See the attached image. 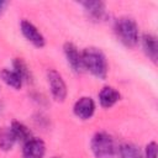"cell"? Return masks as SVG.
Returning a JSON list of instances; mask_svg holds the SVG:
<instances>
[{
	"label": "cell",
	"mask_w": 158,
	"mask_h": 158,
	"mask_svg": "<svg viewBox=\"0 0 158 158\" xmlns=\"http://www.w3.org/2000/svg\"><path fill=\"white\" fill-rule=\"evenodd\" d=\"M121 99V94L114 86H104L99 91V102L102 107H112Z\"/></svg>",
	"instance_id": "obj_10"
},
{
	"label": "cell",
	"mask_w": 158,
	"mask_h": 158,
	"mask_svg": "<svg viewBox=\"0 0 158 158\" xmlns=\"http://www.w3.org/2000/svg\"><path fill=\"white\" fill-rule=\"evenodd\" d=\"M47 81L53 99L59 102L64 101L67 98V85L63 77L56 69H49L47 72Z\"/></svg>",
	"instance_id": "obj_4"
},
{
	"label": "cell",
	"mask_w": 158,
	"mask_h": 158,
	"mask_svg": "<svg viewBox=\"0 0 158 158\" xmlns=\"http://www.w3.org/2000/svg\"><path fill=\"white\" fill-rule=\"evenodd\" d=\"M142 48L146 53V56L152 60L157 62L158 58V43H157V37L152 33H144L142 36Z\"/></svg>",
	"instance_id": "obj_11"
},
{
	"label": "cell",
	"mask_w": 158,
	"mask_h": 158,
	"mask_svg": "<svg viewBox=\"0 0 158 158\" xmlns=\"http://www.w3.org/2000/svg\"><path fill=\"white\" fill-rule=\"evenodd\" d=\"M46 154V144L41 138L31 137L22 146V158H43Z\"/></svg>",
	"instance_id": "obj_6"
},
{
	"label": "cell",
	"mask_w": 158,
	"mask_h": 158,
	"mask_svg": "<svg viewBox=\"0 0 158 158\" xmlns=\"http://www.w3.org/2000/svg\"><path fill=\"white\" fill-rule=\"evenodd\" d=\"M54 158H58V157H54Z\"/></svg>",
	"instance_id": "obj_19"
},
{
	"label": "cell",
	"mask_w": 158,
	"mask_h": 158,
	"mask_svg": "<svg viewBox=\"0 0 158 158\" xmlns=\"http://www.w3.org/2000/svg\"><path fill=\"white\" fill-rule=\"evenodd\" d=\"M114 30L120 42L126 47H135L138 43V26L133 19L127 16L117 19L115 21Z\"/></svg>",
	"instance_id": "obj_2"
},
{
	"label": "cell",
	"mask_w": 158,
	"mask_h": 158,
	"mask_svg": "<svg viewBox=\"0 0 158 158\" xmlns=\"http://www.w3.org/2000/svg\"><path fill=\"white\" fill-rule=\"evenodd\" d=\"M16 143L15 136L10 127H2L0 130V148L2 151H10Z\"/></svg>",
	"instance_id": "obj_15"
},
{
	"label": "cell",
	"mask_w": 158,
	"mask_h": 158,
	"mask_svg": "<svg viewBox=\"0 0 158 158\" xmlns=\"http://www.w3.org/2000/svg\"><path fill=\"white\" fill-rule=\"evenodd\" d=\"M83 69L89 70L94 77L99 79H105L107 75V60L101 49L96 47L84 48L81 52Z\"/></svg>",
	"instance_id": "obj_1"
},
{
	"label": "cell",
	"mask_w": 158,
	"mask_h": 158,
	"mask_svg": "<svg viewBox=\"0 0 158 158\" xmlns=\"http://www.w3.org/2000/svg\"><path fill=\"white\" fill-rule=\"evenodd\" d=\"M10 128H11L14 136H15L16 142H21L22 144L25 142H27L32 137V133H31L30 128L26 125H23L22 122H20V121H14L11 123Z\"/></svg>",
	"instance_id": "obj_13"
},
{
	"label": "cell",
	"mask_w": 158,
	"mask_h": 158,
	"mask_svg": "<svg viewBox=\"0 0 158 158\" xmlns=\"http://www.w3.org/2000/svg\"><path fill=\"white\" fill-rule=\"evenodd\" d=\"M91 151L95 158H115L117 152L115 141L107 132H96L91 138Z\"/></svg>",
	"instance_id": "obj_3"
},
{
	"label": "cell",
	"mask_w": 158,
	"mask_h": 158,
	"mask_svg": "<svg viewBox=\"0 0 158 158\" xmlns=\"http://www.w3.org/2000/svg\"><path fill=\"white\" fill-rule=\"evenodd\" d=\"M64 56L67 59V63L69 64V67L72 68L73 72L75 73H80L83 70V62H81V52H79V49L77 48V46L72 42H67L64 43Z\"/></svg>",
	"instance_id": "obj_8"
},
{
	"label": "cell",
	"mask_w": 158,
	"mask_h": 158,
	"mask_svg": "<svg viewBox=\"0 0 158 158\" xmlns=\"http://www.w3.org/2000/svg\"><path fill=\"white\" fill-rule=\"evenodd\" d=\"M120 158H143L139 148L133 143H123L117 149Z\"/></svg>",
	"instance_id": "obj_14"
},
{
	"label": "cell",
	"mask_w": 158,
	"mask_h": 158,
	"mask_svg": "<svg viewBox=\"0 0 158 158\" xmlns=\"http://www.w3.org/2000/svg\"><path fill=\"white\" fill-rule=\"evenodd\" d=\"M20 28H21V32L23 35V37L31 42L33 46L38 47V48H42L44 44H46V40L43 37V35L40 32V30L30 21L27 20H22L21 23H20Z\"/></svg>",
	"instance_id": "obj_5"
},
{
	"label": "cell",
	"mask_w": 158,
	"mask_h": 158,
	"mask_svg": "<svg viewBox=\"0 0 158 158\" xmlns=\"http://www.w3.org/2000/svg\"><path fill=\"white\" fill-rule=\"evenodd\" d=\"M7 5H9V2H7V1H2V0H0V15H2V14L5 12V10H6Z\"/></svg>",
	"instance_id": "obj_18"
},
{
	"label": "cell",
	"mask_w": 158,
	"mask_h": 158,
	"mask_svg": "<svg viewBox=\"0 0 158 158\" xmlns=\"http://www.w3.org/2000/svg\"><path fill=\"white\" fill-rule=\"evenodd\" d=\"M88 17L93 21H102L106 17V6L102 1H83L80 2Z\"/></svg>",
	"instance_id": "obj_9"
},
{
	"label": "cell",
	"mask_w": 158,
	"mask_h": 158,
	"mask_svg": "<svg viewBox=\"0 0 158 158\" xmlns=\"http://www.w3.org/2000/svg\"><path fill=\"white\" fill-rule=\"evenodd\" d=\"M12 67H14V70L21 77V79L25 81H30L31 79V72L28 69V67L26 65V63L21 59V58H15L14 62H12Z\"/></svg>",
	"instance_id": "obj_16"
},
{
	"label": "cell",
	"mask_w": 158,
	"mask_h": 158,
	"mask_svg": "<svg viewBox=\"0 0 158 158\" xmlns=\"http://www.w3.org/2000/svg\"><path fill=\"white\" fill-rule=\"evenodd\" d=\"M74 115L80 120H89L95 112V102L90 96H83L78 99L73 106Z\"/></svg>",
	"instance_id": "obj_7"
},
{
	"label": "cell",
	"mask_w": 158,
	"mask_h": 158,
	"mask_svg": "<svg viewBox=\"0 0 158 158\" xmlns=\"http://www.w3.org/2000/svg\"><path fill=\"white\" fill-rule=\"evenodd\" d=\"M143 158H157V143L154 141L149 142L146 146V151H144V157Z\"/></svg>",
	"instance_id": "obj_17"
},
{
	"label": "cell",
	"mask_w": 158,
	"mask_h": 158,
	"mask_svg": "<svg viewBox=\"0 0 158 158\" xmlns=\"http://www.w3.org/2000/svg\"><path fill=\"white\" fill-rule=\"evenodd\" d=\"M0 78L1 80L7 84L9 86L19 90L21 89L22 84H23V80L21 79V77L14 70V69H7V68H2L0 70Z\"/></svg>",
	"instance_id": "obj_12"
}]
</instances>
